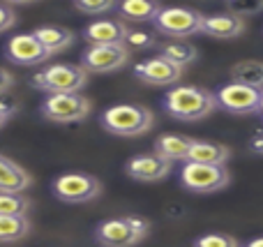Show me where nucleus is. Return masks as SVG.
<instances>
[{"label": "nucleus", "instance_id": "1", "mask_svg": "<svg viewBox=\"0 0 263 247\" xmlns=\"http://www.w3.org/2000/svg\"><path fill=\"white\" fill-rule=\"evenodd\" d=\"M162 106L171 118L180 123L203 120L217 109V95L199 86H176L164 95Z\"/></svg>", "mask_w": 263, "mask_h": 247}, {"label": "nucleus", "instance_id": "2", "mask_svg": "<svg viewBox=\"0 0 263 247\" xmlns=\"http://www.w3.org/2000/svg\"><path fill=\"white\" fill-rule=\"evenodd\" d=\"M150 234V222L139 215L111 217L95 226V243L100 247H136Z\"/></svg>", "mask_w": 263, "mask_h": 247}, {"label": "nucleus", "instance_id": "3", "mask_svg": "<svg viewBox=\"0 0 263 247\" xmlns=\"http://www.w3.org/2000/svg\"><path fill=\"white\" fill-rule=\"evenodd\" d=\"M102 127L116 137H141L150 132L155 125V116L148 106L141 104H116L109 106L100 116Z\"/></svg>", "mask_w": 263, "mask_h": 247}, {"label": "nucleus", "instance_id": "4", "mask_svg": "<svg viewBox=\"0 0 263 247\" xmlns=\"http://www.w3.org/2000/svg\"><path fill=\"white\" fill-rule=\"evenodd\" d=\"M32 86L49 95H69L81 92L88 86V72L81 65L72 63H53L32 77Z\"/></svg>", "mask_w": 263, "mask_h": 247}, {"label": "nucleus", "instance_id": "5", "mask_svg": "<svg viewBox=\"0 0 263 247\" xmlns=\"http://www.w3.org/2000/svg\"><path fill=\"white\" fill-rule=\"evenodd\" d=\"M205 14L192 7H164L155 18V30L168 40H187L203 30Z\"/></svg>", "mask_w": 263, "mask_h": 247}, {"label": "nucleus", "instance_id": "6", "mask_svg": "<svg viewBox=\"0 0 263 247\" xmlns=\"http://www.w3.org/2000/svg\"><path fill=\"white\" fill-rule=\"evenodd\" d=\"M51 192L63 203L81 206V203H90L102 197V183L90 174L69 171V174L58 176V178L51 183Z\"/></svg>", "mask_w": 263, "mask_h": 247}, {"label": "nucleus", "instance_id": "7", "mask_svg": "<svg viewBox=\"0 0 263 247\" xmlns=\"http://www.w3.org/2000/svg\"><path fill=\"white\" fill-rule=\"evenodd\" d=\"M180 185L194 194H215L231 183V174L227 166H210L185 162L178 176Z\"/></svg>", "mask_w": 263, "mask_h": 247}, {"label": "nucleus", "instance_id": "8", "mask_svg": "<svg viewBox=\"0 0 263 247\" xmlns=\"http://www.w3.org/2000/svg\"><path fill=\"white\" fill-rule=\"evenodd\" d=\"M42 116L51 123H81L90 116L92 104L81 92H69V95H46L40 106Z\"/></svg>", "mask_w": 263, "mask_h": 247}, {"label": "nucleus", "instance_id": "9", "mask_svg": "<svg viewBox=\"0 0 263 247\" xmlns=\"http://www.w3.org/2000/svg\"><path fill=\"white\" fill-rule=\"evenodd\" d=\"M129 63V49L125 44L88 46L81 53V67L88 74H114Z\"/></svg>", "mask_w": 263, "mask_h": 247}, {"label": "nucleus", "instance_id": "10", "mask_svg": "<svg viewBox=\"0 0 263 247\" xmlns=\"http://www.w3.org/2000/svg\"><path fill=\"white\" fill-rule=\"evenodd\" d=\"M215 95H217V104L233 116L259 113V106H261V100H263V90L242 86V83H236V81L222 86Z\"/></svg>", "mask_w": 263, "mask_h": 247}, {"label": "nucleus", "instance_id": "11", "mask_svg": "<svg viewBox=\"0 0 263 247\" xmlns=\"http://www.w3.org/2000/svg\"><path fill=\"white\" fill-rule=\"evenodd\" d=\"M5 58L14 65H21V67H32V65L46 63L51 53L42 46V42L32 32H21V35H14L7 40Z\"/></svg>", "mask_w": 263, "mask_h": 247}, {"label": "nucleus", "instance_id": "12", "mask_svg": "<svg viewBox=\"0 0 263 247\" xmlns=\"http://www.w3.org/2000/svg\"><path fill=\"white\" fill-rule=\"evenodd\" d=\"M182 74H185V69L176 67L173 63L159 58V55L145 58V60H141V63L134 65V77L139 79V81L148 83V86H159V88L173 86L176 88L178 83H180Z\"/></svg>", "mask_w": 263, "mask_h": 247}, {"label": "nucleus", "instance_id": "13", "mask_svg": "<svg viewBox=\"0 0 263 247\" xmlns=\"http://www.w3.org/2000/svg\"><path fill=\"white\" fill-rule=\"evenodd\" d=\"M125 174L139 183H159L171 174V162L159 157L157 153H139L125 162Z\"/></svg>", "mask_w": 263, "mask_h": 247}, {"label": "nucleus", "instance_id": "14", "mask_svg": "<svg viewBox=\"0 0 263 247\" xmlns=\"http://www.w3.org/2000/svg\"><path fill=\"white\" fill-rule=\"evenodd\" d=\"M129 35V28L125 26L123 18H95L83 28V40L88 46H111V44H125Z\"/></svg>", "mask_w": 263, "mask_h": 247}, {"label": "nucleus", "instance_id": "15", "mask_svg": "<svg viewBox=\"0 0 263 247\" xmlns=\"http://www.w3.org/2000/svg\"><path fill=\"white\" fill-rule=\"evenodd\" d=\"M201 32L208 37H215V40H236L245 32V18L236 16L231 12L210 14V16H205Z\"/></svg>", "mask_w": 263, "mask_h": 247}, {"label": "nucleus", "instance_id": "16", "mask_svg": "<svg viewBox=\"0 0 263 247\" xmlns=\"http://www.w3.org/2000/svg\"><path fill=\"white\" fill-rule=\"evenodd\" d=\"M194 143L196 139L185 137V134H159L155 139V153L164 160H168L171 164L173 162H187Z\"/></svg>", "mask_w": 263, "mask_h": 247}, {"label": "nucleus", "instance_id": "17", "mask_svg": "<svg viewBox=\"0 0 263 247\" xmlns=\"http://www.w3.org/2000/svg\"><path fill=\"white\" fill-rule=\"evenodd\" d=\"M30 185H32V176L21 164L0 155V192L23 194Z\"/></svg>", "mask_w": 263, "mask_h": 247}, {"label": "nucleus", "instance_id": "18", "mask_svg": "<svg viewBox=\"0 0 263 247\" xmlns=\"http://www.w3.org/2000/svg\"><path fill=\"white\" fill-rule=\"evenodd\" d=\"M157 51H159V58L168 60V63H173L180 69L190 67L199 58V49L194 44H190L187 40H166L162 44H157Z\"/></svg>", "mask_w": 263, "mask_h": 247}, {"label": "nucleus", "instance_id": "19", "mask_svg": "<svg viewBox=\"0 0 263 247\" xmlns=\"http://www.w3.org/2000/svg\"><path fill=\"white\" fill-rule=\"evenodd\" d=\"M32 35L42 42V46H44L51 55L63 53V51H67L69 46L74 44V32L63 26H40L32 30Z\"/></svg>", "mask_w": 263, "mask_h": 247}, {"label": "nucleus", "instance_id": "20", "mask_svg": "<svg viewBox=\"0 0 263 247\" xmlns=\"http://www.w3.org/2000/svg\"><path fill=\"white\" fill-rule=\"evenodd\" d=\"M229 160H231V150H229L224 143L196 141L187 162H194V164H210V166H227Z\"/></svg>", "mask_w": 263, "mask_h": 247}, {"label": "nucleus", "instance_id": "21", "mask_svg": "<svg viewBox=\"0 0 263 247\" xmlns=\"http://www.w3.org/2000/svg\"><path fill=\"white\" fill-rule=\"evenodd\" d=\"M162 5L153 3V0H125L118 5V12L123 18L136 23H145V21H155L157 14L162 12Z\"/></svg>", "mask_w": 263, "mask_h": 247}, {"label": "nucleus", "instance_id": "22", "mask_svg": "<svg viewBox=\"0 0 263 247\" xmlns=\"http://www.w3.org/2000/svg\"><path fill=\"white\" fill-rule=\"evenodd\" d=\"M231 79L242 86L263 90V60H240L231 67Z\"/></svg>", "mask_w": 263, "mask_h": 247}, {"label": "nucleus", "instance_id": "23", "mask_svg": "<svg viewBox=\"0 0 263 247\" xmlns=\"http://www.w3.org/2000/svg\"><path fill=\"white\" fill-rule=\"evenodd\" d=\"M32 231V222L28 217L0 215V243H18Z\"/></svg>", "mask_w": 263, "mask_h": 247}, {"label": "nucleus", "instance_id": "24", "mask_svg": "<svg viewBox=\"0 0 263 247\" xmlns=\"http://www.w3.org/2000/svg\"><path fill=\"white\" fill-rule=\"evenodd\" d=\"M32 211V201L23 194H7L0 192V215L12 217H28Z\"/></svg>", "mask_w": 263, "mask_h": 247}, {"label": "nucleus", "instance_id": "25", "mask_svg": "<svg viewBox=\"0 0 263 247\" xmlns=\"http://www.w3.org/2000/svg\"><path fill=\"white\" fill-rule=\"evenodd\" d=\"M74 7L79 12L88 14V16H104L106 12H111L116 7V3L114 0H77Z\"/></svg>", "mask_w": 263, "mask_h": 247}, {"label": "nucleus", "instance_id": "26", "mask_svg": "<svg viewBox=\"0 0 263 247\" xmlns=\"http://www.w3.org/2000/svg\"><path fill=\"white\" fill-rule=\"evenodd\" d=\"M192 247H240V243L229 234H205L199 236Z\"/></svg>", "mask_w": 263, "mask_h": 247}, {"label": "nucleus", "instance_id": "27", "mask_svg": "<svg viewBox=\"0 0 263 247\" xmlns=\"http://www.w3.org/2000/svg\"><path fill=\"white\" fill-rule=\"evenodd\" d=\"M157 44V40L153 37V32H143V30H129L125 46L129 51H141V49H153Z\"/></svg>", "mask_w": 263, "mask_h": 247}, {"label": "nucleus", "instance_id": "28", "mask_svg": "<svg viewBox=\"0 0 263 247\" xmlns=\"http://www.w3.org/2000/svg\"><path fill=\"white\" fill-rule=\"evenodd\" d=\"M227 9L231 14L240 18H247V16H254V14L263 12V0H250V3H229Z\"/></svg>", "mask_w": 263, "mask_h": 247}, {"label": "nucleus", "instance_id": "29", "mask_svg": "<svg viewBox=\"0 0 263 247\" xmlns=\"http://www.w3.org/2000/svg\"><path fill=\"white\" fill-rule=\"evenodd\" d=\"M16 12H14L9 5H5V3H0V35L3 32H7V30H12L14 26H16Z\"/></svg>", "mask_w": 263, "mask_h": 247}, {"label": "nucleus", "instance_id": "30", "mask_svg": "<svg viewBox=\"0 0 263 247\" xmlns=\"http://www.w3.org/2000/svg\"><path fill=\"white\" fill-rule=\"evenodd\" d=\"M16 86V79H14V74L9 72V69L0 67V97H5L12 88Z\"/></svg>", "mask_w": 263, "mask_h": 247}, {"label": "nucleus", "instance_id": "31", "mask_svg": "<svg viewBox=\"0 0 263 247\" xmlns=\"http://www.w3.org/2000/svg\"><path fill=\"white\" fill-rule=\"evenodd\" d=\"M14 113H16V104H12V102H7V100L0 97V127H5Z\"/></svg>", "mask_w": 263, "mask_h": 247}, {"label": "nucleus", "instance_id": "32", "mask_svg": "<svg viewBox=\"0 0 263 247\" xmlns=\"http://www.w3.org/2000/svg\"><path fill=\"white\" fill-rule=\"evenodd\" d=\"M250 150L256 153V155H263V129L250 139Z\"/></svg>", "mask_w": 263, "mask_h": 247}, {"label": "nucleus", "instance_id": "33", "mask_svg": "<svg viewBox=\"0 0 263 247\" xmlns=\"http://www.w3.org/2000/svg\"><path fill=\"white\" fill-rule=\"evenodd\" d=\"M245 247H263V236H259V238H252L250 243H245Z\"/></svg>", "mask_w": 263, "mask_h": 247}, {"label": "nucleus", "instance_id": "34", "mask_svg": "<svg viewBox=\"0 0 263 247\" xmlns=\"http://www.w3.org/2000/svg\"><path fill=\"white\" fill-rule=\"evenodd\" d=\"M259 113H261V118H263V100H261V106H259Z\"/></svg>", "mask_w": 263, "mask_h": 247}]
</instances>
